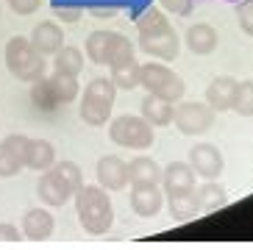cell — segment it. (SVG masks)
<instances>
[{
  "label": "cell",
  "instance_id": "cell-1",
  "mask_svg": "<svg viewBox=\"0 0 253 250\" xmlns=\"http://www.w3.org/2000/svg\"><path fill=\"white\" fill-rule=\"evenodd\" d=\"M136 39H139V50L148 53L150 59L175 61L181 53L178 34L170 25V20L164 17V11L156 6L142 11V17L136 20Z\"/></svg>",
  "mask_w": 253,
  "mask_h": 250
},
{
  "label": "cell",
  "instance_id": "cell-2",
  "mask_svg": "<svg viewBox=\"0 0 253 250\" xmlns=\"http://www.w3.org/2000/svg\"><path fill=\"white\" fill-rule=\"evenodd\" d=\"M75 200V214H78V222L81 228L92 236H103L112 231L114 225V208H112V198H109V189L103 186H86L73 195Z\"/></svg>",
  "mask_w": 253,
  "mask_h": 250
},
{
  "label": "cell",
  "instance_id": "cell-3",
  "mask_svg": "<svg viewBox=\"0 0 253 250\" xmlns=\"http://www.w3.org/2000/svg\"><path fill=\"white\" fill-rule=\"evenodd\" d=\"M117 97V86L112 78H92L81 95L78 114L89 128H103L112 120V106Z\"/></svg>",
  "mask_w": 253,
  "mask_h": 250
},
{
  "label": "cell",
  "instance_id": "cell-4",
  "mask_svg": "<svg viewBox=\"0 0 253 250\" xmlns=\"http://www.w3.org/2000/svg\"><path fill=\"white\" fill-rule=\"evenodd\" d=\"M6 67L20 83H34L45 75V56L34 47V42L25 37H11L6 42Z\"/></svg>",
  "mask_w": 253,
  "mask_h": 250
},
{
  "label": "cell",
  "instance_id": "cell-5",
  "mask_svg": "<svg viewBox=\"0 0 253 250\" xmlns=\"http://www.w3.org/2000/svg\"><path fill=\"white\" fill-rule=\"evenodd\" d=\"M139 86L148 89V95L164 97L170 103H178L186 92V83L172 67H167L164 61H148L139 64Z\"/></svg>",
  "mask_w": 253,
  "mask_h": 250
},
{
  "label": "cell",
  "instance_id": "cell-6",
  "mask_svg": "<svg viewBox=\"0 0 253 250\" xmlns=\"http://www.w3.org/2000/svg\"><path fill=\"white\" fill-rule=\"evenodd\" d=\"M109 139L126 150H148V147H153L156 133H153V125L142 114H120V117L109 120Z\"/></svg>",
  "mask_w": 253,
  "mask_h": 250
},
{
  "label": "cell",
  "instance_id": "cell-7",
  "mask_svg": "<svg viewBox=\"0 0 253 250\" xmlns=\"http://www.w3.org/2000/svg\"><path fill=\"white\" fill-rule=\"evenodd\" d=\"M172 125L184 136H201L214 125V109L209 103H181L172 114Z\"/></svg>",
  "mask_w": 253,
  "mask_h": 250
},
{
  "label": "cell",
  "instance_id": "cell-8",
  "mask_svg": "<svg viewBox=\"0 0 253 250\" xmlns=\"http://www.w3.org/2000/svg\"><path fill=\"white\" fill-rule=\"evenodd\" d=\"M28 142L31 136H23V133H8L0 139V178H14L25 167Z\"/></svg>",
  "mask_w": 253,
  "mask_h": 250
},
{
  "label": "cell",
  "instance_id": "cell-9",
  "mask_svg": "<svg viewBox=\"0 0 253 250\" xmlns=\"http://www.w3.org/2000/svg\"><path fill=\"white\" fill-rule=\"evenodd\" d=\"M189 164H192L195 175L206 178V181H217V178L223 175V167H225L223 153L214 145H209V142L189 147Z\"/></svg>",
  "mask_w": 253,
  "mask_h": 250
},
{
  "label": "cell",
  "instance_id": "cell-10",
  "mask_svg": "<svg viewBox=\"0 0 253 250\" xmlns=\"http://www.w3.org/2000/svg\"><path fill=\"white\" fill-rule=\"evenodd\" d=\"M37 198L42 200L45 206L59 208L73 198V189H70V186L64 184V178L50 167V169H45V172L39 175V181H37Z\"/></svg>",
  "mask_w": 253,
  "mask_h": 250
},
{
  "label": "cell",
  "instance_id": "cell-11",
  "mask_svg": "<svg viewBox=\"0 0 253 250\" xmlns=\"http://www.w3.org/2000/svg\"><path fill=\"white\" fill-rule=\"evenodd\" d=\"M97 184L109 192H120L131 184V172H128V162H123L120 156H103L97 162Z\"/></svg>",
  "mask_w": 253,
  "mask_h": 250
},
{
  "label": "cell",
  "instance_id": "cell-12",
  "mask_svg": "<svg viewBox=\"0 0 253 250\" xmlns=\"http://www.w3.org/2000/svg\"><path fill=\"white\" fill-rule=\"evenodd\" d=\"M164 206L162 184H142L131 189V211L136 217H156Z\"/></svg>",
  "mask_w": 253,
  "mask_h": 250
},
{
  "label": "cell",
  "instance_id": "cell-13",
  "mask_svg": "<svg viewBox=\"0 0 253 250\" xmlns=\"http://www.w3.org/2000/svg\"><path fill=\"white\" fill-rule=\"evenodd\" d=\"M195 175L192 164L186 162H172L162 169V189L164 195H178V192H192L195 189Z\"/></svg>",
  "mask_w": 253,
  "mask_h": 250
},
{
  "label": "cell",
  "instance_id": "cell-14",
  "mask_svg": "<svg viewBox=\"0 0 253 250\" xmlns=\"http://www.w3.org/2000/svg\"><path fill=\"white\" fill-rule=\"evenodd\" d=\"M53 228H56V220L47 208H28L23 214V236L31 239V242H45L53 236Z\"/></svg>",
  "mask_w": 253,
  "mask_h": 250
},
{
  "label": "cell",
  "instance_id": "cell-15",
  "mask_svg": "<svg viewBox=\"0 0 253 250\" xmlns=\"http://www.w3.org/2000/svg\"><path fill=\"white\" fill-rule=\"evenodd\" d=\"M28 39L34 42V47H37L45 59L47 56H56V53L64 47V31H61V25H56V22H50V20L39 22Z\"/></svg>",
  "mask_w": 253,
  "mask_h": 250
},
{
  "label": "cell",
  "instance_id": "cell-16",
  "mask_svg": "<svg viewBox=\"0 0 253 250\" xmlns=\"http://www.w3.org/2000/svg\"><path fill=\"white\" fill-rule=\"evenodd\" d=\"M237 78L231 75H217L206 89V103L214 111H231L234 109V97H237Z\"/></svg>",
  "mask_w": 253,
  "mask_h": 250
},
{
  "label": "cell",
  "instance_id": "cell-17",
  "mask_svg": "<svg viewBox=\"0 0 253 250\" xmlns=\"http://www.w3.org/2000/svg\"><path fill=\"white\" fill-rule=\"evenodd\" d=\"M184 39H186V47H189L195 56H209V53H214L217 42H220L214 25H209V22H195L192 28L186 31Z\"/></svg>",
  "mask_w": 253,
  "mask_h": 250
},
{
  "label": "cell",
  "instance_id": "cell-18",
  "mask_svg": "<svg viewBox=\"0 0 253 250\" xmlns=\"http://www.w3.org/2000/svg\"><path fill=\"white\" fill-rule=\"evenodd\" d=\"M142 117L148 120L153 128H162V125H170L172 123V114H175V103L164 100V97H156V95H148L139 106Z\"/></svg>",
  "mask_w": 253,
  "mask_h": 250
},
{
  "label": "cell",
  "instance_id": "cell-19",
  "mask_svg": "<svg viewBox=\"0 0 253 250\" xmlns=\"http://www.w3.org/2000/svg\"><path fill=\"white\" fill-rule=\"evenodd\" d=\"M162 169L156 159L150 156H134L128 162V172H131V184L142 186V184H162Z\"/></svg>",
  "mask_w": 253,
  "mask_h": 250
},
{
  "label": "cell",
  "instance_id": "cell-20",
  "mask_svg": "<svg viewBox=\"0 0 253 250\" xmlns=\"http://www.w3.org/2000/svg\"><path fill=\"white\" fill-rule=\"evenodd\" d=\"M45 81L59 106H67L78 97V75H67V73H56L53 70V75H45Z\"/></svg>",
  "mask_w": 253,
  "mask_h": 250
},
{
  "label": "cell",
  "instance_id": "cell-21",
  "mask_svg": "<svg viewBox=\"0 0 253 250\" xmlns=\"http://www.w3.org/2000/svg\"><path fill=\"white\" fill-rule=\"evenodd\" d=\"M56 164V147L47 139H31L28 142V159H25V167L37 169V172H45Z\"/></svg>",
  "mask_w": 253,
  "mask_h": 250
},
{
  "label": "cell",
  "instance_id": "cell-22",
  "mask_svg": "<svg viewBox=\"0 0 253 250\" xmlns=\"http://www.w3.org/2000/svg\"><path fill=\"white\" fill-rule=\"evenodd\" d=\"M195 198H198V211H203V214H211L228 203L225 189L220 184H214V181H206L201 189H195Z\"/></svg>",
  "mask_w": 253,
  "mask_h": 250
},
{
  "label": "cell",
  "instance_id": "cell-23",
  "mask_svg": "<svg viewBox=\"0 0 253 250\" xmlns=\"http://www.w3.org/2000/svg\"><path fill=\"white\" fill-rule=\"evenodd\" d=\"M131 59H134V42L123 34H117V31H112V39H109V47H106V64L117 67Z\"/></svg>",
  "mask_w": 253,
  "mask_h": 250
},
{
  "label": "cell",
  "instance_id": "cell-24",
  "mask_svg": "<svg viewBox=\"0 0 253 250\" xmlns=\"http://www.w3.org/2000/svg\"><path fill=\"white\" fill-rule=\"evenodd\" d=\"M53 70L56 73H67V75H81L84 70V50L67 44V47H61L56 56H53Z\"/></svg>",
  "mask_w": 253,
  "mask_h": 250
},
{
  "label": "cell",
  "instance_id": "cell-25",
  "mask_svg": "<svg viewBox=\"0 0 253 250\" xmlns=\"http://www.w3.org/2000/svg\"><path fill=\"white\" fill-rule=\"evenodd\" d=\"M112 81L117 89H136L139 86V61H123V64L112 67Z\"/></svg>",
  "mask_w": 253,
  "mask_h": 250
},
{
  "label": "cell",
  "instance_id": "cell-26",
  "mask_svg": "<svg viewBox=\"0 0 253 250\" xmlns=\"http://www.w3.org/2000/svg\"><path fill=\"white\" fill-rule=\"evenodd\" d=\"M109 39H112V31H92L86 37L84 44V53L92 64H106V47H109Z\"/></svg>",
  "mask_w": 253,
  "mask_h": 250
},
{
  "label": "cell",
  "instance_id": "cell-27",
  "mask_svg": "<svg viewBox=\"0 0 253 250\" xmlns=\"http://www.w3.org/2000/svg\"><path fill=\"white\" fill-rule=\"evenodd\" d=\"M170 200V214L175 220H186V217H195L198 214V198L192 192H178V195H167Z\"/></svg>",
  "mask_w": 253,
  "mask_h": 250
},
{
  "label": "cell",
  "instance_id": "cell-28",
  "mask_svg": "<svg viewBox=\"0 0 253 250\" xmlns=\"http://www.w3.org/2000/svg\"><path fill=\"white\" fill-rule=\"evenodd\" d=\"M31 100H34V106H37L39 111H56V109H61L59 103H56V97H53V92H50V86H47V81H45V75L39 78V81H34L31 83Z\"/></svg>",
  "mask_w": 253,
  "mask_h": 250
},
{
  "label": "cell",
  "instance_id": "cell-29",
  "mask_svg": "<svg viewBox=\"0 0 253 250\" xmlns=\"http://www.w3.org/2000/svg\"><path fill=\"white\" fill-rule=\"evenodd\" d=\"M239 117H253V81H239L237 83V97H234V109Z\"/></svg>",
  "mask_w": 253,
  "mask_h": 250
},
{
  "label": "cell",
  "instance_id": "cell-30",
  "mask_svg": "<svg viewBox=\"0 0 253 250\" xmlns=\"http://www.w3.org/2000/svg\"><path fill=\"white\" fill-rule=\"evenodd\" d=\"M53 169L64 178V184L73 189V195L84 186V172H81V167H78L75 162H56V164H53Z\"/></svg>",
  "mask_w": 253,
  "mask_h": 250
},
{
  "label": "cell",
  "instance_id": "cell-31",
  "mask_svg": "<svg viewBox=\"0 0 253 250\" xmlns=\"http://www.w3.org/2000/svg\"><path fill=\"white\" fill-rule=\"evenodd\" d=\"M237 20H239V28H242V34L253 39V0H248V3H239V6H237Z\"/></svg>",
  "mask_w": 253,
  "mask_h": 250
},
{
  "label": "cell",
  "instance_id": "cell-32",
  "mask_svg": "<svg viewBox=\"0 0 253 250\" xmlns=\"http://www.w3.org/2000/svg\"><path fill=\"white\" fill-rule=\"evenodd\" d=\"M39 6H42V0H8V8H11L14 14H20V17L34 14Z\"/></svg>",
  "mask_w": 253,
  "mask_h": 250
},
{
  "label": "cell",
  "instance_id": "cell-33",
  "mask_svg": "<svg viewBox=\"0 0 253 250\" xmlns=\"http://www.w3.org/2000/svg\"><path fill=\"white\" fill-rule=\"evenodd\" d=\"M20 242H23V234H20L14 225L0 222V245H20Z\"/></svg>",
  "mask_w": 253,
  "mask_h": 250
},
{
  "label": "cell",
  "instance_id": "cell-34",
  "mask_svg": "<svg viewBox=\"0 0 253 250\" xmlns=\"http://www.w3.org/2000/svg\"><path fill=\"white\" fill-rule=\"evenodd\" d=\"M162 6L170 14H189L192 11V0H162Z\"/></svg>",
  "mask_w": 253,
  "mask_h": 250
},
{
  "label": "cell",
  "instance_id": "cell-35",
  "mask_svg": "<svg viewBox=\"0 0 253 250\" xmlns=\"http://www.w3.org/2000/svg\"><path fill=\"white\" fill-rule=\"evenodd\" d=\"M56 14H59L64 22H78V20H81V8H73V6H70V8L56 6Z\"/></svg>",
  "mask_w": 253,
  "mask_h": 250
}]
</instances>
